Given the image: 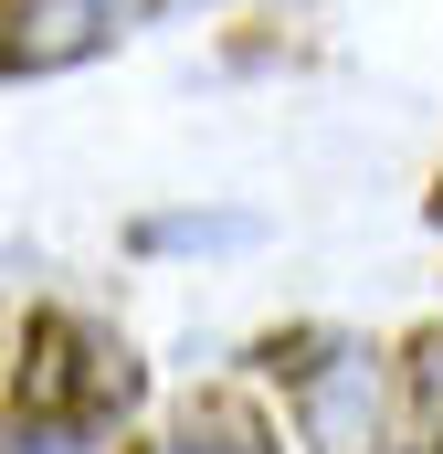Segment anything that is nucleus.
Returning a JSON list of instances; mask_svg holds the SVG:
<instances>
[{
  "label": "nucleus",
  "mask_w": 443,
  "mask_h": 454,
  "mask_svg": "<svg viewBox=\"0 0 443 454\" xmlns=\"http://www.w3.org/2000/svg\"><path fill=\"white\" fill-rule=\"evenodd\" d=\"M433 223H443V191H433Z\"/></svg>",
  "instance_id": "obj_7"
},
{
  "label": "nucleus",
  "mask_w": 443,
  "mask_h": 454,
  "mask_svg": "<svg viewBox=\"0 0 443 454\" xmlns=\"http://www.w3.org/2000/svg\"><path fill=\"white\" fill-rule=\"evenodd\" d=\"M148 402V359L116 339L106 317H85V307H43L32 328H21V370H11V412L43 434L53 454H85L106 444L116 423Z\"/></svg>",
  "instance_id": "obj_1"
},
{
  "label": "nucleus",
  "mask_w": 443,
  "mask_h": 454,
  "mask_svg": "<svg viewBox=\"0 0 443 454\" xmlns=\"http://www.w3.org/2000/svg\"><path fill=\"white\" fill-rule=\"evenodd\" d=\"M32 444H43V434H32V423H21V412L0 402V454H32Z\"/></svg>",
  "instance_id": "obj_6"
},
{
  "label": "nucleus",
  "mask_w": 443,
  "mask_h": 454,
  "mask_svg": "<svg viewBox=\"0 0 443 454\" xmlns=\"http://www.w3.org/2000/svg\"><path fill=\"white\" fill-rule=\"evenodd\" d=\"M401 454H443V317L401 339Z\"/></svg>",
  "instance_id": "obj_5"
},
{
  "label": "nucleus",
  "mask_w": 443,
  "mask_h": 454,
  "mask_svg": "<svg viewBox=\"0 0 443 454\" xmlns=\"http://www.w3.org/2000/svg\"><path fill=\"white\" fill-rule=\"evenodd\" d=\"M159 0H0V74H74Z\"/></svg>",
  "instance_id": "obj_3"
},
{
  "label": "nucleus",
  "mask_w": 443,
  "mask_h": 454,
  "mask_svg": "<svg viewBox=\"0 0 443 454\" xmlns=\"http://www.w3.org/2000/svg\"><path fill=\"white\" fill-rule=\"evenodd\" d=\"M264 380H285L307 454H391V370L359 328H275L253 348Z\"/></svg>",
  "instance_id": "obj_2"
},
{
  "label": "nucleus",
  "mask_w": 443,
  "mask_h": 454,
  "mask_svg": "<svg viewBox=\"0 0 443 454\" xmlns=\"http://www.w3.org/2000/svg\"><path fill=\"white\" fill-rule=\"evenodd\" d=\"M137 454H285V444H275V423H264L243 391H190V402L169 412V434L137 444Z\"/></svg>",
  "instance_id": "obj_4"
}]
</instances>
